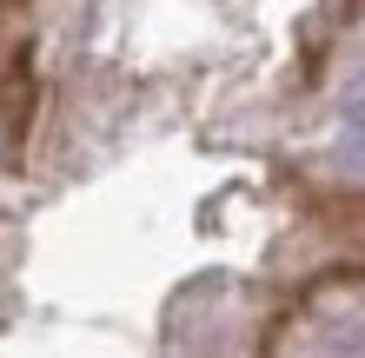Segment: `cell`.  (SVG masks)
<instances>
[{"label": "cell", "instance_id": "obj_1", "mask_svg": "<svg viewBox=\"0 0 365 358\" xmlns=\"http://www.w3.org/2000/svg\"><path fill=\"white\" fill-rule=\"evenodd\" d=\"M346 166H352V173H365V126L346 139Z\"/></svg>", "mask_w": 365, "mask_h": 358}]
</instances>
